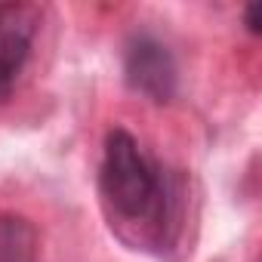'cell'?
I'll use <instances>...</instances> for the list:
<instances>
[{
	"instance_id": "277c9868",
	"label": "cell",
	"mask_w": 262,
	"mask_h": 262,
	"mask_svg": "<svg viewBox=\"0 0 262 262\" xmlns=\"http://www.w3.org/2000/svg\"><path fill=\"white\" fill-rule=\"evenodd\" d=\"M0 262H40V234L31 219L0 213Z\"/></svg>"
},
{
	"instance_id": "3957f363",
	"label": "cell",
	"mask_w": 262,
	"mask_h": 262,
	"mask_svg": "<svg viewBox=\"0 0 262 262\" xmlns=\"http://www.w3.org/2000/svg\"><path fill=\"white\" fill-rule=\"evenodd\" d=\"M40 19L43 13L34 4H0V105L16 93L31 62Z\"/></svg>"
},
{
	"instance_id": "7a4b0ae2",
	"label": "cell",
	"mask_w": 262,
	"mask_h": 262,
	"mask_svg": "<svg viewBox=\"0 0 262 262\" xmlns=\"http://www.w3.org/2000/svg\"><path fill=\"white\" fill-rule=\"evenodd\" d=\"M123 80L136 96L167 105L179 93L176 53L151 31H133L123 43Z\"/></svg>"
},
{
	"instance_id": "6da1fadb",
	"label": "cell",
	"mask_w": 262,
	"mask_h": 262,
	"mask_svg": "<svg viewBox=\"0 0 262 262\" xmlns=\"http://www.w3.org/2000/svg\"><path fill=\"white\" fill-rule=\"evenodd\" d=\"M99 198L123 237L139 231L136 244L167 250L179 237L182 179L173 176L123 126L108 129L99 161Z\"/></svg>"
},
{
	"instance_id": "5b68a950",
	"label": "cell",
	"mask_w": 262,
	"mask_h": 262,
	"mask_svg": "<svg viewBox=\"0 0 262 262\" xmlns=\"http://www.w3.org/2000/svg\"><path fill=\"white\" fill-rule=\"evenodd\" d=\"M244 28L256 37V34H262V7L259 4H250V7H244Z\"/></svg>"
}]
</instances>
